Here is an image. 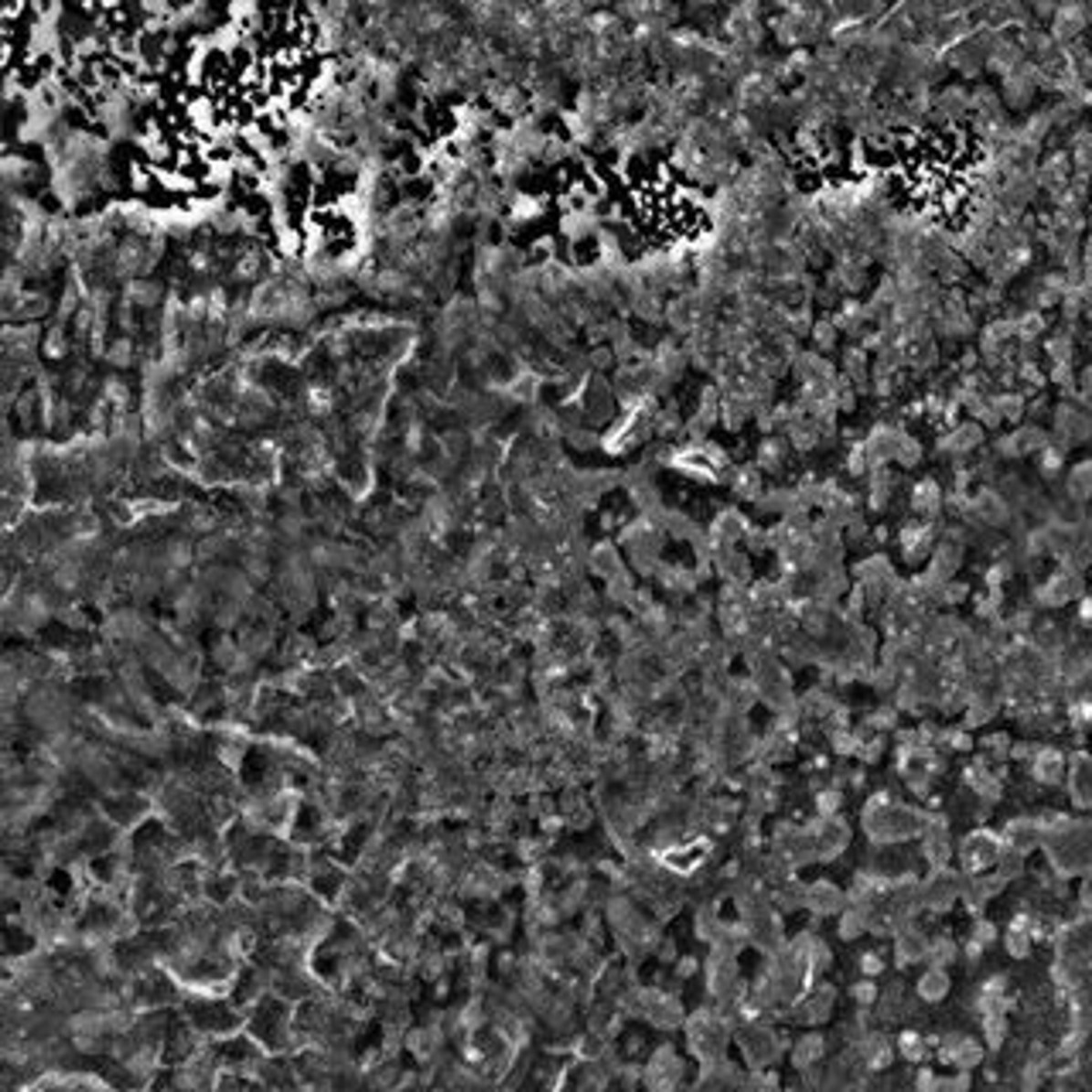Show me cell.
Listing matches in <instances>:
<instances>
[{
	"label": "cell",
	"mask_w": 1092,
	"mask_h": 1092,
	"mask_svg": "<svg viewBox=\"0 0 1092 1092\" xmlns=\"http://www.w3.org/2000/svg\"><path fill=\"white\" fill-rule=\"evenodd\" d=\"M1086 27H1089V14L1082 7V0H1062L1048 21V31L1058 45H1076Z\"/></svg>",
	"instance_id": "cell-3"
},
{
	"label": "cell",
	"mask_w": 1092,
	"mask_h": 1092,
	"mask_svg": "<svg viewBox=\"0 0 1092 1092\" xmlns=\"http://www.w3.org/2000/svg\"><path fill=\"white\" fill-rule=\"evenodd\" d=\"M1003 96L997 86H976L973 89V117L980 120H997L1003 117Z\"/></svg>",
	"instance_id": "cell-5"
},
{
	"label": "cell",
	"mask_w": 1092,
	"mask_h": 1092,
	"mask_svg": "<svg viewBox=\"0 0 1092 1092\" xmlns=\"http://www.w3.org/2000/svg\"><path fill=\"white\" fill-rule=\"evenodd\" d=\"M1041 79H1045V72H1041L1031 58H1027L1017 72L1003 76L1001 86H997L1003 96V106H1007V110H1027V106H1034V100H1038V92H1041Z\"/></svg>",
	"instance_id": "cell-1"
},
{
	"label": "cell",
	"mask_w": 1092,
	"mask_h": 1092,
	"mask_svg": "<svg viewBox=\"0 0 1092 1092\" xmlns=\"http://www.w3.org/2000/svg\"><path fill=\"white\" fill-rule=\"evenodd\" d=\"M1062 0H1027V11L1034 14L1038 21H1052V14L1058 11Z\"/></svg>",
	"instance_id": "cell-6"
},
{
	"label": "cell",
	"mask_w": 1092,
	"mask_h": 1092,
	"mask_svg": "<svg viewBox=\"0 0 1092 1092\" xmlns=\"http://www.w3.org/2000/svg\"><path fill=\"white\" fill-rule=\"evenodd\" d=\"M962 120H973V89H966L962 82H950V86L936 89L932 123H942V131H952Z\"/></svg>",
	"instance_id": "cell-2"
},
{
	"label": "cell",
	"mask_w": 1092,
	"mask_h": 1092,
	"mask_svg": "<svg viewBox=\"0 0 1092 1092\" xmlns=\"http://www.w3.org/2000/svg\"><path fill=\"white\" fill-rule=\"evenodd\" d=\"M1027 62L1024 55V45H1021V38L1017 35H1011V31H1001V38H997V45L990 48V58H987V72L990 76H1011V72H1017V68Z\"/></svg>",
	"instance_id": "cell-4"
}]
</instances>
